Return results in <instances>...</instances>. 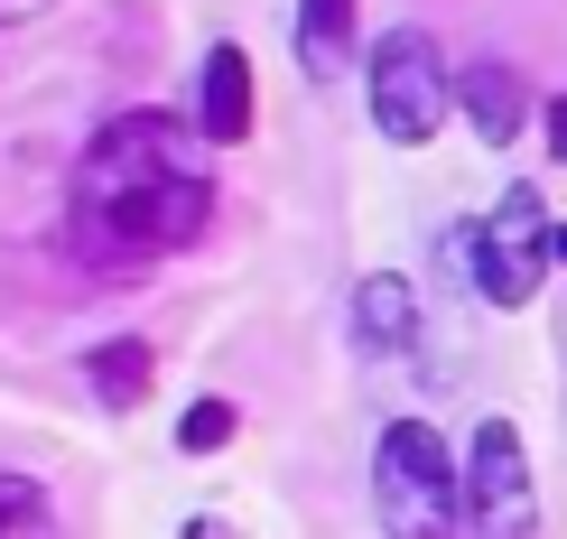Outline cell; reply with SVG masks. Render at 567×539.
<instances>
[{
    "label": "cell",
    "instance_id": "6da1fadb",
    "mask_svg": "<svg viewBox=\"0 0 567 539\" xmlns=\"http://www.w3.org/2000/svg\"><path fill=\"white\" fill-rule=\"evenodd\" d=\"M215 224V168H205V139L168 122V112H122L84 139L75 177H65V242L84 270L122 279L186 251Z\"/></svg>",
    "mask_w": 567,
    "mask_h": 539
},
{
    "label": "cell",
    "instance_id": "7a4b0ae2",
    "mask_svg": "<svg viewBox=\"0 0 567 539\" xmlns=\"http://www.w3.org/2000/svg\"><path fill=\"white\" fill-rule=\"evenodd\" d=\"M372 521L382 539H465V475L429 418H391L372 447Z\"/></svg>",
    "mask_w": 567,
    "mask_h": 539
},
{
    "label": "cell",
    "instance_id": "3957f363",
    "mask_svg": "<svg viewBox=\"0 0 567 539\" xmlns=\"http://www.w3.org/2000/svg\"><path fill=\"white\" fill-rule=\"evenodd\" d=\"M446 251H456V270L475 279L493 308H522V298L539 289V270H549V215H539L530 186H512V196L493 205L484 224H465Z\"/></svg>",
    "mask_w": 567,
    "mask_h": 539
},
{
    "label": "cell",
    "instance_id": "277c9868",
    "mask_svg": "<svg viewBox=\"0 0 567 539\" xmlns=\"http://www.w3.org/2000/svg\"><path fill=\"white\" fill-rule=\"evenodd\" d=\"M465 539H539V475L512 418H484L465 456Z\"/></svg>",
    "mask_w": 567,
    "mask_h": 539
},
{
    "label": "cell",
    "instance_id": "5b68a950",
    "mask_svg": "<svg viewBox=\"0 0 567 539\" xmlns=\"http://www.w3.org/2000/svg\"><path fill=\"white\" fill-rule=\"evenodd\" d=\"M446 103H456V75L437 65V46L419 29H400L382 56H372V131L410 149V139H429L446 122Z\"/></svg>",
    "mask_w": 567,
    "mask_h": 539
},
{
    "label": "cell",
    "instance_id": "8992f818",
    "mask_svg": "<svg viewBox=\"0 0 567 539\" xmlns=\"http://www.w3.org/2000/svg\"><path fill=\"white\" fill-rule=\"evenodd\" d=\"M243 131H251V56H243V46H205L196 139H243Z\"/></svg>",
    "mask_w": 567,
    "mask_h": 539
},
{
    "label": "cell",
    "instance_id": "52a82bcc",
    "mask_svg": "<svg viewBox=\"0 0 567 539\" xmlns=\"http://www.w3.org/2000/svg\"><path fill=\"white\" fill-rule=\"evenodd\" d=\"M353 56V0H298V65L307 75H344Z\"/></svg>",
    "mask_w": 567,
    "mask_h": 539
},
{
    "label": "cell",
    "instance_id": "ba28073f",
    "mask_svg": "<svg viewBox=\"0 0 567 539\" xmlns=\"http://www.w3.org/2000/svg\"><path fill=\"white\" fill-rule=\"evenodd\" d=\"M363 344L372 354H410L419 344V298H410V279H363Z\"/></svg>",
    "mask_w": 567,
    "mask_h": 539
},
{
    "label": "cell",
    "instance_id": "9c48e42d",
    "mask_svg": "<svg viewBox=\"0 0 567 539\" xmlns=\"http://www.w3.org/2000/svg\"><path fill=\"white\" fill-rule=\"evenodd\" d=\"M456 93L475 103V131H484V139H512V131L530 122V93H522V75H512V65H465Z\"/></svg>",
    "mask_w": 567,
    "mask_h": 539
},
{
    "label": "cell",
    "instance_id": "30bf717a",
    "mask_svg": "<svg viewBox=\"0 0 567 539\" xmlns=\"http://www.w3.org/2000/svg\"><path fill=\"white\" fill-rule=\"evenodd\" d=\"M0 539H65V530H56V502H47V484L0 475Z\"/></svg>",
    "mask_w": 567,
    "mask_h": 539
},
{
    "label": "cell",
    "instance_id": "8fae6325",
    "mask_svg": "<svg viewBox=\"0 0 567 539\" xmlns=\"http://www.w3.org/2000/svg\"><path fill=\"white\" fill-rule=\"evenodd\" d=\"M84 372H93V391H103L112 410H131L140 391H150V344H93Z\"/></svg>",
    "mask_w": 567,
    "mask_h": 539
},
{
    "label": "cell",
    "instance_id": "7c38bea8",
    "mask_svg": "<svg viewBox=\"0 0 567 539\" xmlns=\"http://www.w3.org/2000/svg\"><path fill=\"white\" fill-rule=\"evenodd\" d=\"M224 437H233V401H196V410L177 418V447H186V456H215Z\"/></svg>",
    "mask_w": 567,
    "mask_h": 539
},
{
    "label": "cell",
    "instance_id": "4fadbf2b",
    "mask_svg": "<svg viewBox=\"0 0 567 539\" xmlns=\"http://www.w3.org/2000/svg\"><path fill=\"white\" fill-rule=\"evenodd\" d=\"M47 0H0V29H19V19H38Z\"/></svg>",
    "mask_w": 567,
    "mask_h": 539
},
{
    "label": "cell",
    "instance_id": "5bb4252c",
    "mask_svg": "<svg viewBox=\"0 0 567 539\" xmlns=\"http://www.w3.org/2000/svg\"><path fill=\"white\" fill-rule=\"evenodd\" d=\"M549 139H558V149H567V93H558V103H549Z\"/></svg>",
    "mask_w": 567,
    "mask_h": 539
},
{
    "label": "cell",
    "instance_id": "9a60e30c",
    "mask_svg": "<svg viewBox=\"0 0 567 539\" xmlns=\"http://www.w3.org/2000/svg\"><path fill=\"white\" fill-rule=\"evenodd\" d=\"M549 251H558V261H567V224H558V232H549Z\"/></svg>",
    "mask_w": 567,
    "mask_h": 539
}]
</instances>
